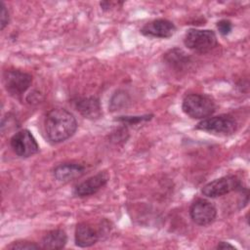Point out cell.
Instances as JSON below:
<instances>
[{
    "label": "cell",
    "instance_id": "20",
    "mask_svg": "<svg viewBox=\"0 0 250 250\" xmlns=\"http://www.w3.org/2000/svg\"><path fill=\"white\" fill-rule=\"evenodd\" d=\"M0 18H1V29L3 30L9 23V12L5 6V4L3 2H1V14H0Z\"/></svg>",
    "mask_w": 250,
    "mask_h": 250
},
{
    "label": "cell",
    "instance_id": "11",
    "mask_svg": "<svg viewBox=\"0 0 250 250\" xmlns=\"http://www.w3.org/2000/svg\"><path fill=\"white\" fill-rule=\"evenodd\" d=\"M100 237V232L87 223H80L75 228V244L79 247H90L94 245Z\"/></svg>",
    "mask_w": 250,
    "mask_h": 250
},
{
    "label": "cell",
    "instance_id": "14",
    "mask_svg": "<svg viewBox=\"0 0 250 250\" xmlns=\"http://www.w3.org/2000/svg\"><path fill=\"white\" fill-rule=\"evenodd\" d=\"M164 61L171 68L179 71L184 70L190 63L189 56L179 48L169 50L164 55Z\"/></svg>",
    "mask_w": 250,
    "mask_h": 250
},
{
    "label": "cell",
    "instance_id": "15",
    "mask_svg": "<svg viewBox=\"0 0 250 250\" xmlns=\"http://www.w3.org/2000/svg\"><path fill=\"white\" fill-rule=\"evenodd\" d=\"M67 236L64 230L58 229L47 232L42 238L41 248L44 249H62L65 246Z\"/></svg>",
    "mask_w": 250,
    "mask_h": 250
},
{
    "label": "cell",
    "instance_id": "21",
    "mask_svg": "<svg viewBox=\"0 0 250 250\" xmlns=\"http://www.w3.org/2000/svg\"><path fill=\"white\" fill-rule=\"evenodd\" d=\"M216 249H235V247L231 244H229V242H225V241H221L217 244Z\"/></svg>",
    "mask_w": 250,
    "mask_h": 250
},
{
    "label": "cell",
    "instance_id": "13",
    "mask_svg": "<svg viewBox=\"0 0 250 250\" xmlns=\"http://www.w3.org/2000/svg\"><path fill=\"white\" fill-rule=\"evenodd\" d=\"M85 167L74 162H65L59 164L54 169V176L59 182L67 183L81 177L84 174Z\"/></svg>",
    "mask_w": 250,
    "mask_h": 250
},
{
    "label": "cell",
    "instance_id": "1",
    "mask_svg": "<svg viewBox=\"0 0 250 250\" xmlns=\"http://www.w3.org/2000/svg\"><path fill=\"white\" fill-rule=\"evenodd\" d=\"M44 127L48 140L58 144L66 141L75 133L77 121L70 111L57 107L47 113Z\"/></svg>",
    "mask_w": 250,
    "mask_h": 250
},
{
    "label": "cell",
    "instance_id": "17",
    "mask_svg": "<svg viewBox=\"0 0 250 250\" xmlns=\"http://www.w3.org/2000/svg\"><path fill=\"white\" fill-rule=\"evenodd\" d=\"M39 248H41L40 245L27 240L14 241L7 246V249H11V250H34Z\"/></svg>",
    "mask_w": 250,
    "mask_h": 250
},
{
    "label": "cell",
    "instance_id": "5",
    "mask_svg": "<svg viewBox=\"0 0 250 250\" xmlns=\"http://www.w3.org/2000/svg\"><path fill=\"white\" fill-rule=\"evenodd\" d=\"M241 188L240 180L236 176L229 175L206 184L202 188V193L207 197L215 198Z\"/></svg>",
    "mask_w": 250,
    "mask_h": 250
},
{
    "label": "cell",
    "instance_id": "2",
    "mask_svg": "<svg viewBox=\"0 0 250 250\" xmlns=\"http://www.w3.org/2000/svg\"><path fill=\"white\" fill-rule=\"evenodd\" d=\"M182 109L193 119H205L215 112L216 104L208 95L189 94L185 97Z\"/></svg>",
    "mask_w": 250,
    "mask_h": 250
},
{
    "label": "cell",
    "instance_id": "19",
    "mask_svg": "<svg viewBox=\"0 0 250 250\" xmlns=\"http://www.w3.org/2000/svg\"><path fill=\"white\" fill-rule=\"evenodd\" d=\"M217 28L222 35L226 36L230 33L232 29V24L229 20H221L217 22Z\"/></svg>",
    "mask_w": 250,
    "mask_h": 250
},
{
    "label": "cell",
    "instance_id": "8",
    "mask_svg": "<svg viewBox=\"0 0 250 250\" xmlns=\"http://www.w3.org/2000/svg\"><path fill=\"white\" fill-rule=\"evenodd\" d=\"M191 220L198 226H207L214 222L217 216V209L210 201L198 198L192 202L189 208Z\"/></svg>",
    "mask_w": 250,
    "mask_h": 250
},
{
    "label": "cell",
    "instance_id": "10",
    "mask_svg": "<svg viewBox=\"0 0 250 250\" xmlns=\"http://www.w3.org/2000/svg\"><path fill=\"white\" fill-rule=\"evenodd\" d=\"M175 31V24L165 19L153 20L146 23L141 29L143 35L153 38H170L174 35Z\"/></svg>",
    "mask_w": 250,
    "mask_h": 250
},
{
    "label": "cell",
    "instance_id": "18",
    "mask_svg": "<svg viewBox=\"0 0 250 250\" xmlns=\"http://www.w3.org/2000/svg\"><path fill=\"white\" fill-rule=\"evenodd\" d=\"M152 117V115H142V116H120L116 118L117 121L122 123H129V124H137L142 121H147Z\"/></svg>",
    "mask_w": 250,
    "mask_h": 250
},
{
    "label": "cell",
    "instance_id": "4",
    "mask_svg": "<svg viewBox=\"0 0 250 250\" xmlns=\"http://www.w3.org/2000/svg\"><path fill=\"white\" fill-rule=\"evenodd\" d=\"M237 122L229 114L207 117L196 125V129L217 135L229 136L236 131Z\"/></svg>",
    "mask_w": 250,
    "mask_h": 250
},
{
    "label": "cell",
    "instance_id": "12",
    "mask_svg": "<svg viewBox=\"0 0 250 250\" xmlns=\"http://www.w3.org/2000/svg\"><path fill=\"white\" fill-rule=\"evenodd\" d=\"M75 108L88 119H98L102 116V107L100 100L96 97L79 98L75 101Z\"/></svg>",
    "mask_w": 250,
    "mask_h": 250
},
{
    "label": "cell",
    "instance_id": "6",
    "mask_svg": "<svg viewBox=\"0 0 250 250\" xmlns=\"http://www.w3.org/2000/svg\"><path fill=\"white\" fill-rule=\"evenodd\" d=\"M3 82L7 92L14 96H21L29 88L32 82V76L19 69H9L4 72Z\"/></svg>",
    "mask_w": 250,
    "mask_h": 250
},
{
    "label": "cell",
    "instance_id": "3",
    "mask_svg": "<svg viewBox=\"0 0 250 250\" xmlns=\"http://www.w3.org/2000/svg\"><path fill=\"white\" fill-rule=\"evenodd\" d=\"M186 47L198 54H206L217 46V36L209 29H188L184 37Z\"/></svg>",
    "mask_w": 250,
    "mask_h": 250
},
{
    "label": "cell",
    "instance_id": "9",
    "mask_svg": "<svg viewBox=\"0 0 250 250\" xmlns=\"http://www.w3.org/2000/svg\"><path fill=\"white\" fill-rule=\"evenodd\" d=\"M108 179H109V176L106 172L104 171L99 172L98 174L78 184L73 189V194L78 197L93 195L106 185V183L108 182Z\"/></svg>",
    "mask_w": 250,
    "mask_h": 250
},
{
    "label": "cell",
    "instance_id": "7",
    "mask_svg": "<svg viewBox=\"0 0 250 250\" xmlns=\"http://www.w3.org/2000/svg\"><path fill=\"white\" fill-rule=\"evenodd\" d=\"M13 151L21 157H29L39 150V146L28 130H21L13 135L10 141Z\"/></svg>",
    "mask_w": 250,
    "mask_h": 250
},
{
    "label": "cell",
    "instance_id": "16",
    "mask_svg": "<svg viewBox=\"0 0 250 250\" xmlns=\"http://www.w3.org/2000/svg\"><path fill=\"white\" fill-rule=\"evenodd\" d=\"M127 103H129L128 95L123 91H118L110 101V107L112 110H116L122 106H125Z\"/></svg>",
    "mask_w": 250,
    "mask_h": 250
}]
</instances>
